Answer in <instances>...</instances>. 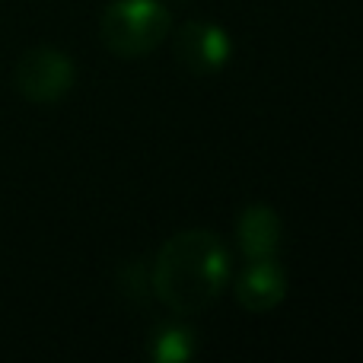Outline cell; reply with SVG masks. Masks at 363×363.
I'll return each mask as SVG.
<instances>
[{"instance_id": "6", "label": "cell", "mask_w": 363, "mask_h": 363, "mask_svg": "<svg viewBox=\"0 0 363 363\" xmlns=\"http://www.w3.org/2000/svg\"><path fill=\"white\" fill-rule=\"evenodd\" d=\"M281 217L268 204H252L239 217V245H242L249 262L274 258L277 249H281Z\"/></svg>"}, {"instance_id": "5", "label": "cell", "mask_w": 363, "mask_h": 363, "mask_svg": "<svg viewBox=\"0 0 363 363\" xmlns=\"http://www.w3.org/2000/svg\"><path fill=\"white\" fill-rule=\"evenodd\" d=\"M287 294V274L274 258H258L245 268V274L236 284V296L249 313H268Z\"/></svg>"}, {"instance_id": "2", "label": "cell", "mask_w": 363, "mask_h": 363, "mask_svg": "<svg viewBox=\"0 0 363 363\" xmlns=\"http://www.w3.org/2000/svg\"><path fill=\"white\" fill-rule=\"evenodd\" d=\"M169 32V13L160 0H112L102 13L99 35L115 57H144Z\"/></svg>"}, {"instance_id": "8", "label": "cell", "mask_w": 363, "mask_h": 363, "mask_svg": "<svg viewBox=\"0 0 363 363\" xmlns=\"http://www.w3.org/2000/svg\"><path fill=\"white\" fill-rule=\"evenodd\" d=\"M121 284H125V294H131L134 300H147V294H150V281H147V271L140 264L121 271Z\"/></svg>"}, {"instance_id": "3", "label": "cell", "mask_w": 363, "mask_h": 363, "mask_svg": "<svg viewBox=\"0 0 363 363\" xmlns=\"http://www.w3.org/2000/svg\"><path fill=\"white\" fill-rule=\"evenodd\" d=\"M77 80V70L70 57L57 48L38 45L29 48L13 67V86L23 99L35 102V106H51V102L64 99Z\"/></svg>"}, {"instance_id": "1", "label": "cell", "mask_w": 363, "mask_h": 363, "mask_svg": "<svg viewBox=\"0 0 363 363\" xmlns=\"http://www.w3.org/2000/svg\"><path fill=\"white\" fill-rule=\"evenodd\" d=\"M230 281V255L207 230L176 233L160 249L150 271V294L176 315L207 309Z\"/></svg>"}, {"instance_id": "7", "label": "cell", "mask_w": 363, "mask_h": 363, "mask_svg": "<svg viewBox=\"0 0 363 363\" xmlns=\"http://www.w3.org/2000/svg\"><path fill=\"white\" fill-rule=\"evenodd\" d=\"M191 354H194L191 332H185V328H179V325L157 328V335H153V345H150V357L153 360L179 363V360H188Z\"/></svg>"}, {"instance_id": "4", "label": "cell", "mask_w": 363, "mask_h": 363, "mask_svg": "<svg viewBox=\"0 0 363 363\" xmlns=\"http://www.w3.org/2000/svg\"><path fill=\"white\" fill-rule=\"evenodd\" d=\"M233 42L220 26L213 23H188L176 38V57L185 70L198 77L217 74L230 64Z\"/></svg>"}]
</instances>
